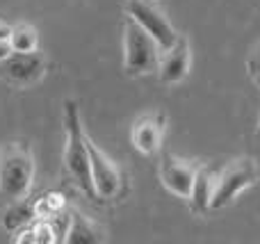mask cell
<instances>
[{"mask_svg": "<svg viewBox=\"0 0 260 244\" xmlns=\"http://www.w3.org/2000/svg\"><path fill=\"white\" fill-rule=\"evenodd\" d=\"M64 130H67V149H64V167L69 169L76 185L89 199H99L91 178V158H89V137L82 130L80 110L76 100L64 103Z\"/></svg>", "mask_w": 260, "mask_h": 244, "instance_id": "obj_1", "label": "cell"}, {"mask_svg": "<svg viewBox=\"0 0 260 244\" xmlns=\"http://www.w3.org/2000/svg\"><path fill=\"white\" fill-rule=\"evenodd\" d=\"M35 178V160L25 144L12 142L0 151V194L9 201L27 196Z\"/></svg>", "mask_w": 260, "mask_h": 244, "instance_id": "obj_2", "label": "cell"}, {"mask_svg": "<svg viewBox=\"0 0 260 244\" xmlns=\"http://www.w3.org/2000/svg\"><path fill=\"white\" fill-rule=\"evenodd\" d=\"M157 44L153 34L142 27L133 16L126 18L123 25V64L128 76H144L155 71L157 66Z\"/></svg>", "mask_w": 260, "mask_h": 244, "instance_id": "obj_3", "label": "cell"}, {"mask_svg": "<svg viewBox=\"0 0 260 244\" xmlns=\"http://www.w3.org/2000/svg\"><path fill=\"white\" fill-rule=\"evenodd\" d=\"M258 181V164L253 158H240L226 164L215 181V194L210 201V210H221L235 199L242 190L251 187Z\"/></svg>", "mask_w": 260, "mask_h": 244, "instance_id": "obj_4", "label": "cell"}, {"mask_svg": "<svg viewBox=\"0 0 260 244\" xmlns=\"http://www.w3.org/2000/svg\"><path fill=\"white\" fill-rule=\"evenodd\" d=\"M128 16H133L139 25L146 27L153 34V39L160 44L162 50L171 48V46L176 44V39H178L176 30L171 27V23L167 21V16L155 5L148 3V0H128Z\"/></svg>", "mask_w": 260, "mask_h": 244, "instance_id": "obj_5", "label": "cell"}, {"mask_svg": "<svg viewBox=\"0 0 260 244\" xmlns=\"http://www.w3.org/2000/svg\"><path fill=\"white\" fill-rule=\"evenodd\" d=\"M89 142V158H91V178H94V187L99 199H114L121 194L123 187V176L119 171V167L103 153L101 149H96V144Z\"/></svg>", "mask_w": 260, "mask_h": 244, "instance_id": "obj_6", "label": "cell"}, {"mask_svg": "<svg viewBox=\"0 0 260 244\" xmlns=\"http://www.w3.org/2000/svg\"><path fill=\"white\" fill-rule=\"evenodd\" d=\"M41 73H44V57L37 50H32V53L12 50L5 59H0V76L18 87L32 85Z\"/></svg>", "mask_w": 260, "mask_h": 244, "instance_id": "obj_7", "label": "cell"}, {"mask_svg": "<svg viewBox=\"0 0 260 244\" xmlns=\"http://www.w3.org/2000/svg\"><path fill=\"white\" fill-rule=\"evenodd\" d=\"M194 176H197V169L192 164L176 158L169 151H162L160 153V178L169 192L189 199L192 196V187H194Z\"/></svg>", "mask_w": 260, "mask_h": 244, "instance_id": "obj_8", "label": "cell"}, {"mask_svg": "<svg viewBox=\"0 0 260 244\" xmlns=\"http://www.w3.org/2000/svg\"><path fill=\"white\" fill-rule=\"evenodd\" d=\"M162 135H165V114H144L133 126V144L137 151L153 155L162 149Z\"/></svg>", "mask_w": 260, "mask_h": 244, "instance_id": "obj_9", "label": "cell"}, {"mask_svg": "<svg viewBox=\"0 0 260 244\" xmlns=\"http://www.w3.org/2000/svg\"><path fill=\"white\" fill-rule=\"evenodd\" d=\"M189 41L187 37H178L171 48L165 50V59L160 64V80L167 85H176L180 82L189 71Z\"/></svg>", "mask_w": 260, "mask_h": 244, "instance_id": "obj_10", "label": "cell"}, {"mask_svg": "<svg viewBox=\"0 0 260 244\" xmlns=\"http://www.w3.org/2000/svg\"><path fill=\"white\" fill-rule=\"evenodd\" d=\"M105 240V233L94 219L80 215L78 210L71 213V224H69V231L64 242L69 244H99Z\"/></svg>", "mask_w": 260, "mask_h": 244, "instance_id": "obj_11", "label": "cell"}, {"mask_svg": "<svg viewBox=\"0 0 260 244\" xmlns=\"http://www.w3.org/2000/svg\"><path fill=\"white\" fill-rule=\"evenodd\" d=\"M215 181L217 173L212 167H199L197 176H194V187H192V208L197 213H206L210 210V201L215 194Z\"/></svg>", "mask_w": 260, "mask_h": 244, "instance_id": "obj_12", "label": "cell"}, {"mask_svg": "<svg viewBox=\"0 0 260 244\" xmlns=\"http://www.w3.org/2000/svg\"><path fill=\"white\" fill-rule=\"evenodd\" d=\"M37 217V208H35V201H30L27 196L23 199L12 201L7 210H5V217H3V226L7 231H18L21 226L30 224L32 219Z\"/></svg>", "mask_w": 260, "mask_h": 244, "instance_id": "obj_13", "label": "cell"}, {"mask_svg": "<svg viewBox=\"0 0 260 244\" xmlns=\"http://www.w3.org/2000/svg\"><path fill=\"white\" fill-rule=\"evenodd\" d=\"M37 44H39V37H37V30L32 25H14L12 34H9V46L12 50H18V53H32L37 50Z\"/></svg>", "mask_w": 260, "mask_h": 244, "instance_id": "obj_14", "label": "cell"}, {"mask_svg": "<svg viewBox=\"0 0 260 244\" xmlns=\"http://www.w3.org/2000/svg\"><path fill=\"white\" fill-rule=\"evenodd\" d=\"M35 208H37V217H55L64 210V201L59 194L50 192V194H44L35 201Z\"/></svg>", "mask_w": 260, "mask_h": 244, "instance_id": "obj_15", "label": "cell"}, {"mask_svg": "<svg viewBox=\"0 0 260 244\" xmlns=\"http://www.w3.org/2000/svg\"><path fill=\"white\" fill-rule=\"evenodd\" d=\"M249 76L253 78V82H256V85H260V46L256 50H253L251 53V57H249Z\"/></svg>", "mask_w": 260, "mask_h": 244, "instance_id": "obj_16", "label": "cell"}, {"mask_svg": "<svg viewBox=\"0 0 260 244\" xmlns=\"http://www.w3.org/2000/svg\"><path fill=\"white\" fill-rule=\"evenodd\" d=\"M9 53H12V46H9V41L0 39V59H5Z\"/></svg>", "mask_w": 260, "mask_h": 244, "instance_id": "obj_17", "label": "cell"}, {"mask_svg": "<svg viewBox=\"0 0 260 244\" xmlns=\"http://www.w3.org/2000/svg\"><path fill=\"white\" fill-rule=\"evenodd\" d=\"M9 34H12V27H9L7 23H3V21H0V39L9 41Z\"/></svg>", "mask_w": 260, "mask_h": 244, "instance_id": "obj_18", "label": "cell"}, {"mask_svg": "<svg viewBox=\"0 0 260 244\" xmlns=\"http://www.w3.org/2000/svg\"><path fill=\"white\" fill-rule=\"evenodd\" d=\"M258 137H260V126H258Z\"/></svg>", "mask_w": 260, "mask_h": 244, "instance_id": "obj_19", "label": "cell"}]
</instances>
